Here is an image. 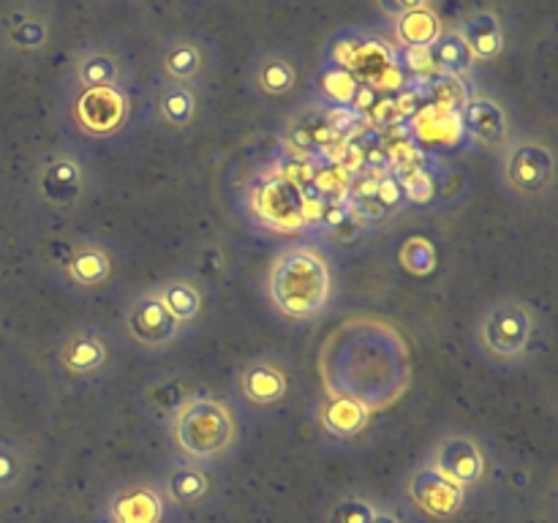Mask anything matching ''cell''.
I'll return each mask as SVG.
<instances>
[{
	"label": "cell",
	"instance_id": "1",
	"mask_svg": "<svg viewBox=\"0 0 558 523\" xmlns=\"http://www.w3.org/2000/svg\"><path fill=\"white\" fill-rule=\"evenodd\" d=\"M265 292L272 308L289 321L319 319L332 303L336 276L325 251L311 243L283 245L270 259Z\"/></svg>",
	"mask_w": 558,
	"mask_h": 523
},
{
	"label": "cell",
	"instance_id": "2",
	"mask_svg": "<svg viewBox=\"0 0 558 523\" xmlns=\"http://www.w3.org/2000/svg\"><path fill=\"white\" fill-rule=\"evenodd\" d=\"M167 434L178 458L216 469L232 458L240 441V423L227 401L196 392L167 419Z\"/></svg>",
	"mask_w": 558,
	"mask_h": 523
},
{
	"label": "cell",
	"instance_id": "3",
	"mask_svg": "<svg viewBox=\"0 0 558 523\" xmlns=\"http://www.w3.org/2000/svg\"><path fill=\"white\" fill-rule=\"evenodd\" d=\"M543 319L532 303L512 294L490 300L474 321V343L496 368H518L534 354Z\"/></svg>",
	"mask_w": 558,
	"mask_h": 523
},
{
	"label": "cell",
	"instance_id": "4",
	"mask_svg": "<svg viewBox=\"0 0 558 523\" xmlns=\"http://www.w3.org/2000/svg\"><path fill=\"white\" fill-rule=\"evenodd\" d=\"M27 188H31V199L36 202L38 210L65 216L85 205L90 196L93 167L82 150L71 145H58L41 153L38 161L33 163Z\"/></svg>",
	"mask_w": 558,
	"mask_h": 523
},
{
	"label": "cell",
	"instance_id": "5",
	"mask_svg": "<svg viewBox=\"0 0 558 523\" xmlns=\"http://www.w3.org/2000/svg\"><path fill=\"white\" fill-rule=\"evenodd\" d=\"M556 153L532 134L512 136L499 150V183L518 205H545L556 194Z\"/></svg>",
	"mask_w": 558,
	"mask_h": 523
},
{
	"label": "cell",
	"instance_id": "6",
	"mask_svg": "<svg viewBox=\"0 0 558 523\" xmlns=\"http://www.w3.org/2000/svg\"><path fill=\"white\" fill-rule=\"evenodd\" d=\"M243 210L256 227L267 229V232L289 234L305 227V205L303 188L294 183L289 174L281 169H259L254 178L245 183L243 188Z\"/></svg>",
	"mask_w": 558,
	"mask_h": 523
},
{
	"label": "cell",
	"instance_id": "7",
	"mask_svg": "<svg viewBox=\"0 0 558 523\" xmlns=\"http://www.w3.org/2000/svg\"><path fill=\"white\" fill-rule=\"evenodd\" d=\"M49 262L60 287L74 294L107 292L118 278V256L112 245L96 234H74L63 240L52 251Z\"/></svg>",
	"mask_w": 558,
	"mask_h": 523
},
{
	"label": "cell",
	"instance_id": "8",
	"mask_svg": "<svg viewBox=\"0 0 558 523\" xmlns=\"http://www.w3.org/2000/svg\"><path fill=\"white\" fill-rule=\"evenodd\" d=\"M118 346L112 336L98 325H74L58 338L52 363L69 381H101L112 374Z\"/></svg>",
	"mask_w": 558,
	"mask_h": 523
},
{
	"label": "cell",
	"instance_id": "9",
	"mask_svg": "<svg viewBox=\"0 0 558 523\" xmlns=\"http://www.w3.org/2000/svg\"><path fill=\"white\" fill-rule=\"evenodd\" d=\"M120 325H123L125 338H129L140 352L147 354L169 352V349L183 338V330H180L178 321L172 319L167 305L161 303V297H158L153 283L125 300L123 314H120Z\"/></svg>",
	"mask_w": 558,
	"mask_h": 523
},
{
	"label": "cell",
	"instance_id": "10",
	"mask_svg": "<svg viewBox=\"0 0 558 523\" xmlns=\"http://www.w3.org/2000/svg\"><path fill=\"white\" fill-rule=\"evenodd\" d=\"M425 463L466 490L483 485L490 474L488 450L480 436L466 428H447L445 434L436 436Z\"/></svg>",
	"mask_w": 558,
	"mask_h": 523
},
{
	"label": "cell",
	"instance_id": "11",
	"mask_svg": "<svg viewBox=\"0 0 558 523\" xmlns=\"http://www.w3.org/2000/svg\"><path fill=\"white\" fill-rule=\"evenodd\" d=\"M54 41L52 11L36 0L11 3L0 14V49L9 58L33 60L49 52Z\"/></svg>",
	"mask_w": 558,
	"mask_h": 523
},
{
	"label": "cell",
	"instance_id": "12",
	"mask_svg": "<svg viewBox=\"0 0 558 523\" xmlns=\"http://www.w3.org/2000/svg\"><path fill=\"white\" fill-rule=\"evenodd\" d=\"M131 98L125 87H87L74 90L69 104V120L82 136L109 139L129 125Z\"/></svg>",
	"mask_w": 558,
	"mask_h": 523
},
{
	"label": "cell",
	"instance_id": "13",
	"mask_svg": "<svg viewBox=\"0 0 558 523\" xmlns=\"http://www.w3.org/2000/svg\"><path fill=\"white\" fill-rule=\"evenodd\" d=\"M407 507L417 518L430 523H447L466 507L469 490L447 479L428 463H417L403 479Z\"/></svg>",
	"mask_w": 558,
	"mask_h": 523
},
{
	"label": "cell",
	"instance_id": "14",
	"mask_svg": "<svg viewBox=\"0 0 558 523\" xmlns=\"http://www.w3.org/2000/svg\"><path fill=\"white\" fill-rule=\"evenodd\" d=\"M292 365L278 354H256V357L245 360L234 374L238 398L254 412L281 406L292 396Z\"/></svg>",
	"mask_w": 558,
	"mask_h": 523
},
{
	"label": "cell",
	"instance_id": "15",
	"mask_svg": "<svg viewBox=\"0 0 558 523\" xmlns=\"http://www.w3.org/2000/svg\"><path fill=\"white\" fill-rule=\"evenodd\" d=\"M169 507L158 490L156 479H123L109 488L101 499V523H163Z\"/></svg>",
	"mask_w": 558,
	"mask_h": 523
},
{
	"label": "cell",
	"instance_id": "16",
	"mask_svg": "<svg viewBox=\"0 0 558 523\" xmlns=\"http://www.w3.org/2000/svg\"><path fill=\"white\" fill-rule=\"evenodd\" d=\"M156 485L169 512H194L210 501L216 477H213V469L185 461V458H174L158 469Z\"/></svg>",
	"mask_w": 558,
	"mask_h": 523
},
{
	"label": "cell",
	"instance_id": "17",
	"mask_svg": "<svg viewBox=\"0 0 558 523\" xmlns=\"http://www.w3.org/2000/svg\"><path fill=\"white\" fill-rule=\"evenodd\" d=\"M153 287H156L161 303L167 305L172 319L183 330V336L205 321L207 308H210V287L196 272H172V276L161 278Z\"/></svg>",
	"mask_w": 558,
	"mask_h": 523
},
{
	"label": "cell",
	"instance_id": "18",
	"mask_svg": "<svg viewBox=\"0 0 558 523\" xmlns=\"http://www.w3.org/2000/svg\"><path fill=\"white\" fill-rule=\"evenodd\" d=\"M371 417H374V412L347 392H325L314 406L316 425L325 434V439L336 441V445L357 441L368 430Z\"/></svg>",
	"mask_w": 558,
	"mask_h": 523
},
{
	"label": "cell",
	"instance_id": "19",
	"mask_svg": "<svg viewBox=\"0 0 558 523\" xmlns=\"http://www.w3.org/2000/svg\"><path fill=\"white\" fill-rule=\"evenodd\" d=\"M207 47L202 38L191 33H174L163 38L161 52H158V76L161 82L174 85L199 87L207 74Z\"/></svg>",
	"mask_w": 558,
	"mask_h": 523
},
{
	"label": "cell",
	"instance_id": "20",
	"mask_svg": "<svg viewBox=\"0 0 558 523\" xmlns=\"http://www.w3.org/2000/svg\"><path fill=\"white\" fill-rule=\"evenodd\" d=\"M463 125L469 136L485 150L499 153L512 139V123L505 104L496 101L488 93H474L463 104Z\"/></svg>",
	"mask_w": 558,
	"mask_h": 523
},
{
	"label": "cell",
	"instance_id": "21",
	"mask_svg": "<svg viewBox=\"0 0 558 523\" xmlns=\"http://www.w3.org/2000/svg\"><path fill=\"white\" fill-rule=\"evenodd\" d=\"M69 85L74 90H87V87H123V58L112 47H107V44H87V47H82L76 52L74 63H71Z\"/></svg>",
	"mask_w": 558,
	"mask_h": 523
},
{
	"label": "cell",
	"instance_id": "22",
	"mask_svg": "<svg viewBox=\"0 0 558 523\" xmlns=\"http://www.w3.org/2000/svg\"><path fill=\"white\" fill-rule=\"evenodd\" d=\"M202 114V96L191 85H174V82H158L156 101H153V118L161 129L189 131L194 129Z\"/></svg>",
	"mask_w": 558,
	"mask_h": 523
},
{
	"label": "cell",
	"instance_id": "23",
	"mask_svg": "<svg viewBox=\"0 0 558 523\" xmlns=\"http://www.w3.org/2000/svg\"><path fill=\"white\" fill-rule=\"evenodd\" d=\"M248 82L256 96L278 101V98L292 96L300 82V69L287 52H262L251 63Z\"/></svg>",
	"mask_w": 558,
	"mask_h": 523
},
{
	"label": "cell",
	"instance_id": "24",
	"mask_svg": "<svg viewBox=\"0 0 558 523\" xmlns=\"http://www.w3.org/2000/svg\"><path fill=\"white\" fill-rule=\"evenodd\" d=\"M456 27L463 36V41H466L474 63H494V60H499L501 52H505V25H501V16L496 14V11H472V14L463 16Z\"/></svg>",
	"mask_w": 558,
	"mask_h": 523
},
{
	"label": "cell",
	"instance_id": "25",
	"mask_svg": "<svg viewBox=\"0 0 558 523\" xmlns=\"http://www.w3.org/2000/svg\"><path fill=\"white\" fill-rule=\"evenodd\" d=\"M142 392H145L142 401H145L150 417L163 419V423H167L191 396H196L194 381L183 379V376H163V379H156L153 385H147Z\"/></svg>",
	"mask_w": 558,
	"mask_h": 523
},
{
	"label": "cell",
	"instance_id": "26",
	"mask_svg": "<svg viewBox=\"0 0 558 523\" xmlns=\"http://www.w3.org/2000/svg\"><path fill=\"white\" fill-rule=\"evenodd\" d=\"M425 52H428L430 63H434L436 69L447 76H466V74H472V69H474V58H472V52H469L463 36L458 33V27H445V31H441V36L436 38V41L430 44Z\"/></svg>",
	"mask_w": 558,
	"mask_h": 523
},
{
	"label": "cell",
	"instance_id": "27",
	"mask_svg": "<svg viewBox=\"0 0 558 523\" xmlns=\"http://www.w3.org/2000/svg\"><path fill=\"white\" fill-rule=\"evenodd\" d=\"M441 31H445V25L434 9H420L396 20L398 41L409 49H428L441 36Z\"/></svg>",
	"mask_w": 558,
	"mask_h": 523
},
{
	"label": "cell",
	"instance_id": "28",
	"mask_svg": "<svg viewBox=\"0 0 558 523\" xmlns=\"http://www.w3.org/2000/svg\"><path fill=\"white\" fill-rule=\"evenodd\" d=\"M33 472V452L22 441L0 439V496H9L25 485Z\"/></svg>",
	"mask_w": 558,
	"mask_h": 523
},
{
	"label": "cell",
	"instance_id": "29",
	"mask_svg": "<svg viewBox=\"0 0 558 523\" xmlns=\"http://www.w3.org/2000/svg\"><path fill=\"white\" fill-rule=\"evenodd\" d=\"M381 501L365 490H349L338 496L336 504L327 512V523H371Z\"/></svg>",
	"mask_w": 558,
	"mask_h": 523
},
{
	"label": "cell",
	"instance_id": "30",
	"mask_svg": "<svg viewBox=\"0 0 558 523\" xmlns=\"http://www.w3.org/2000/svg\"><path fill=\"white\" fill-rule=\"evenodd\" d=\"M319 85H322V96H325V101L341 104V107L352 104L354 93H357V82H354V76L336 63L325 65V71H322L319 76Z\"/></svg>",
	"mask_w": 558,
	"mask_h": 523
},
{
	"label": "cell",
	"instance_id": "31",
	"mask_svg": "<svg viewBox=\"0 0 558 523\" xmlns=\"http://www.w3.org/2000/svg\"><path fill=\"white\" fill-rule=\"evenodd\" d=\"M436 248L430 240L425 238H409L401 248V265L407 267L414 276H428V272L436 270Z\"/></svg>",
	"mask_w": 558,
	"mask_h": 523
},
{
	"label": "cell",
	"instance_id": "32",
	"mask_svg": "<svg viewBox=\"0 0 558 523\" xmlns=\"http://www.w3.org/2000/svg\"><path fill=\"white\" fill-rule=\"evenodd\" d=\"M374 5L385 20L396 22L403 14H412V11L434 9V0H374Z\"/></svg>",
	"mask_w": 558,
	"mask_h": 523
},
{
	"label": "cell",
	"instance_id": "33",
	"mask_svg": "<svg viewBox=\"0 0 558 523\" xmlns=\"http://www.w3.org/2000/svg\"><path fill=\"white\" fill-rule=\"evenodd\" d=\"M371 523H407V518H403L396 507H390L381 501L379 510H376V515L371 518Z\"/></svg>",
	"mask_w": 558,
	"mask_h": 523
}]
</instances>
